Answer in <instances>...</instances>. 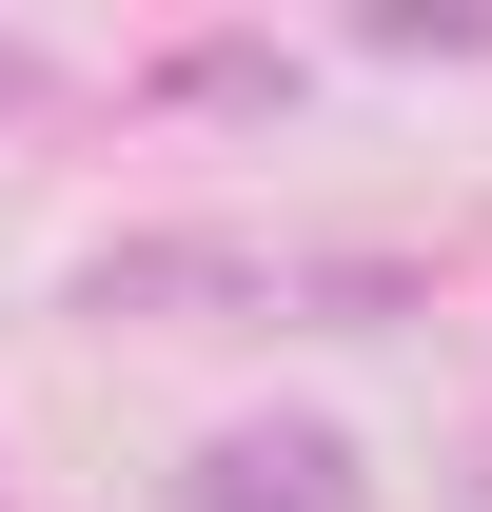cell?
Listing matches in <instances>:
<instances>
[{"label": "cell", "mask_w": 492, "mask_h": 512, "mask_svg": "<svg viewBox=\"0 0 492 512\" xmlns=\"http://www.w3.org/2000/svg\"><path fill=\"white\" fill-rule=\"evenodd\" d=\"M0 99H40V60H20V40H0Z\"/></svg>", "instance_id": "cell-3"}, {"label": "cell", "mask_w": 492, "mask_h": 512, "mask_svg": "<svg viewBox=\"0 0 492 512\" xmlns=\"http://www.w3.org/2000/svg\"><path fill=\"white\" fill-rule=\"evenodd\" d=\"M79 296L99 316H276V256L256 237H99Z\"/></svg>", "instance_id": "cell-1"}, {"label": "cell", "mask_w": 492, "mask_h": 512, "mask_svg": "<svg viewBox=\"0 0 492 512\" xmlns=\"http://www.w3.org/2000/svg\"><path fill=\"white\" fill-rule=\"evenodd\" d=\"M197 512H335V434H217Z\"/></svg>", "instance_id": "cell-2"}]
</instances>
